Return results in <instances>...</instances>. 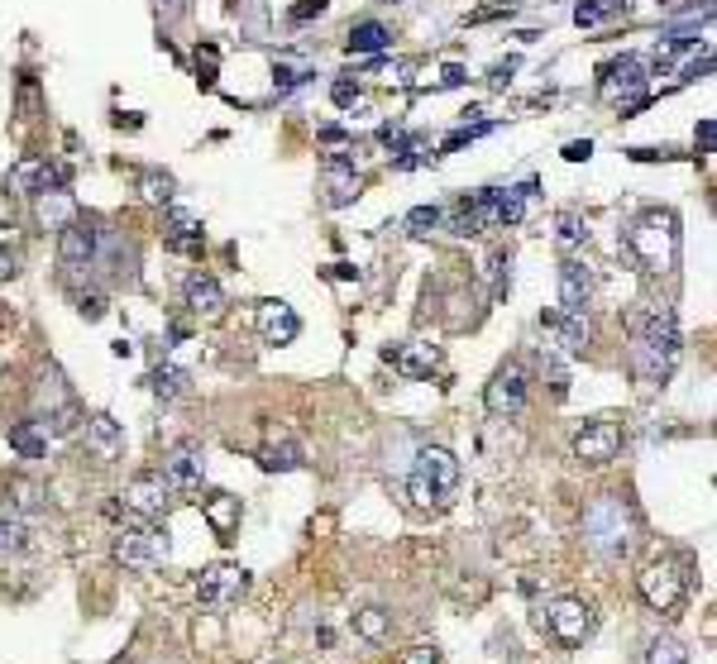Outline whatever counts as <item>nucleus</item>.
<instances>
[{
    "label": "nucleus",
    "mask_w": 717,
    "mask_h": 664,
    "mask_svg": "<svg viewBox=\"0 0 717 664\" xmlns=\"http://www.w3.org/2000/svg\"><path fill=\"white\" fill-rule=\"evenodd\" d=\"M201 473H206V459H201L196 445H177V450L163 459V478H168V488L192 493V488H201Z\"/></svg>",
    "instance_id": "a211bd4d"
},
{
    "label": "nucleus",
    "mask_w": 717,
    "mask_h": 664,
    "mask_svg": "<svg viewBox=\"0 0 717 664\" xmlns=\"http://www.w3.org/2000/svg\"><path fill=\"white\" fill-rule=\"evenodd\" d=\"M10 450H20L24 459H39V454L48 450L44 421H20V426H10Z\"/></svg>",
    "instance_id": "a878e982"
},
{
    "label": "nucleus",
    "mask_w": 717,
    "mask_h": 664,
    "mask_svg": "<svg viewBox=\"0 0 717 664\" xmlns=\"http://www.w3.org/2000/svg\"><path fill=\"white\" fill-rule=\"evenodd\" d=\"M182 297H187V306H192L196 316H206V321H216L220 311H225V292H220V282L211 278V273H192L187 287H182Z\"/></svg>",
    "instance_id": "412c9836"
},
{
    "label": "nucleus",
    "mask_w": 717,
    "mask_h": 664,
    "mask_svg": "<svg viewBox=\"0 0 717 664\" xmlns=\"http://www.w3.org/2000/svg\"><path fill=\"white\" fill-rule=\"evenodd\" d=\"M617 10H627V0H579V5H574V20L584 24V29H593V24H603L608 15H617Z\"/></svg>",
    "instance_id": "c85d7f7f"
},
{
    "label": "nucleus",
    "mask_w": 717,
    "mask_h": 664,
    "mask_svg": "<svg viewBox=\"0 0 717 664\" xmlns=\"http://www.w3.org/2000/svg\"><path fill=\"white\" fill-rule=\"evenodd\" d=\"M259 335L268 344H292L302 335V321H297V311L287 306V301H259Z\"/></svg>",
    "instance_id": "dca6fc26"
},
{
    "label": "nucleus",
    "mask_w": 717,
    "mask_h": 664,
    "mask_svg": "<svg viewBox=\"0 0 717 664\" xmlns=\"http://www.w3.org/2000/svg\"><path fill=\"white\" fill-rule=\"evenodd\" d=\"M617 445H622V426L617 421H593L574 435V459L584 464H612L617 459Z\"/></svg>",
    "instance_id": "f8f14e48"
},
{
    "label": "nucleus",
    "mask_w": 717,
    "mask_h": 664,
    "mask_svg": "<svg viewBox=\"0 0 717 664\" xmlns=\"http://www.w3.org/2000/svg\"><path fill=\"white\" fill-rule=\"evenodd\" d=\"M20 545H24V521H15L0 507V550H20Z\"/></svg>",
    "instance_id": "c9c22d12"
},
{
    "label": "nucleus",
    "mask_w": 717,
    "mask_h": 664,
    "mask_svg": "<svg viewBox=\"0 0 717 664\" xmlns=\"http://www.w3.org/2000/svg\"><path fill=\"white\" fill-rule=\"evenodd\" d=\"M713 139H717V125L713 120H703V125H698V144H703V149H713Z\"/></svg>",
    "instance_id": "c03bdc74"
},
{
    "label": "nucleus",
    "mask_w": 717,
    "mask_h": 664,
    "mask_svg": "<svg viewBox=\"0 0 717 664\" xmlns=\"http://www.w3.org/2000/svg\"><path fill=\"white\" fill-rule=\"evenodd\" d=\"M82 445H87V454L96 464H110V459H120V450H125V430H120L115 416L96 411V416H87V426H82Z\"/></svg>",
    "instance_id": "ddd939ff"
},
{
    "label": "nucleus",
    "mask_w": 717,
    "mask_h": 664,
    "mask_svg": "<svg viewBox=\"0 0 717 664\" xmlns=\"http://www.w3.org/2000/svg\"><path fill=\"white\" fill-rule=\"evenodd\" d=\"M627 254L646 273H674V263H679V220H674V211L636 215L627 230Z\"/></svg>",
    "instance_id": "f257e3e1"
},
{
    "label": "nucleus",
    "mask_w": 717,
    "mask_h": 664,
    "mask_svg": "<svg viewBox=\"0 0 717 664\" xmlns=\"http://www.w3.org/2000/svg\"><path fill=\"white\" fill-rule=\"evenodd\" d=\"M115 559L125 569L149 574V569H158L168 559V536H158V531H125V536L115 540Z\"/></svg>",
    "instance_id": "1a4fd4ad"
},
{
    "label": "nucleus",
    "mask_w": 717,
    "mask_h": 664,
    "mask_svg": "<svg viewBox=\"0 0 717 664\" xmlns=\"http://www.w3.org/2000/svg\"><path fill=\"white\" fill-rule=\"evenodd\" d=\"M388 43H392V29L378 20H364L349 29V53H383Z\"/></svg>",
    "instance_id": "393cba45"
},
{
    "label": "nucleus",
    "mask_w": 717,
    "mask_h": 664,
    "mask_svg": "<svg viewBox=\"0 0 717 664\" xmlns=\"http://www.w3.org/2000/svg\"><path fill=\"white\" fill-rule=\"evenodd\" d=\"M110 664H130V660H110Z\"/></svg>",
    "instance_id": "a18cd8bd"
},
{
    "label": "nucleus",
    "mask_w": 717,
    "mask_h": 664,
    "mask_svg": "<svg viewBox=\"0 0 717 664\" xmlns=\"http://www.w3.org/2000/svg\"><path fill=\"white\" fill-rule=\"evenodd\" d=\"M359 187H364V177L354 172V163H349L345 153H330V158H326V172H321V192H326V206H330V211H345L349 201L359 196Z\"/></svg>",
    "instance_id": "9b49d317"
},
{
    "label": "nucleus",
    "mask_w": 717,
    "mask_h": 664,
    "mask_svg": "<svg viewBox=\"0 0 717 664\" xmlns=\"http://www.w3.org/2000/svg\"><path fill=\"white\" fill-rule=\"evenodd\" d=\"M330 96H335V106L345 110V106H354V96H359V86H349V82H335V91H330Z\"/></svg>",
    "instance_id": "58836bf2"
},
{
    "label": "nucleus",
    "mask_w": 717,
    "mask_h": 664,
    "mask_svg": "<svg viewBox=\"0 0 717 664\" xmlns=\"http://www.w3.org/2000/svg\"><path fill=\"white\" fill-rule=\"evenodd\" d=\"M483 407L493 411V416H517L526 411V368L517 359H507V364L493 373V383L483 392Z\"/></svg>",
    "instance_id": "39448f33"
},
{
    "label": "nucleus",
    "mask_w": 717,
    "mask_h": 664,
    "mask_svg": "<svg viewBox=\"0 0 717 664\" xmlns=\"http://www.w3.org/2000/svg\"><path fill=\"white\" fill-rule=\"evenodd\" d=\"M545 631L560 645H584L593 631V607L584 598H555L545 607Z\"/></svg>",
    "instance_id": "20e7f679"
},
{
    "label": "nucleus",
    "mask_w": 717,
    "mask_h": 664,
    "mask_svg": "<svg viewBox=\"0 0 717 664\" xmlns=\"http://www.w3.org/2000/svg\"><path fill=\"white\" fill-rule=\"evenodd\" d=\"M383 359L397 364V373H407V378H431L435 368H440V349H435V344L412 340V344H402V349H388Z\"/></svg>",
    "instance_id": "aec40b11"
},
{
    "label": "nucleus",
    "mask_w": 717,
    "mask_h": 664,
    "mask_svg": "<svg viewBox=\"0 0 717 664\" xmlns=\"http://www.w3.org/2000/svg\"><path fill=\"white\" fill-rule=\"evenodd\" d=\"M139 187H144L149 201H173V177H168V172H144Z\"/></svg>",
    "instance_id": "f704fd0d"
},
{
    "label": "nucleus",
    "mask_w": 717,
    "mask_h": 664,
    "mask_svg": "<svg viewBox=\"0 0 717 664\" xmlns=\"http://www.w3.org/2000/svg\"><path fill=\"white\" fill-rule=\"evenodd\" d=\"M416 478L421 483H431L440 497H450L455 493V483H459V459L450 450H440V445H431V450H421L416 454Z\"/></svg>",
    "instance_id": "4468645a"
},
{
    "label": "nucleus",
    "mask_w": 717,
    "mask_h": 664,
    "mask_svg": "<svg viewBox=\"0 0 717 664\" xmlns=\"http://www.w3.org/2000/svg\"><path fill=\"white\" fill-rule=\"evenodd\" d=\"M579 244H588V225L579 211H565L560 215V249H579Z\"/></svg>",
    "instance_id": "2f4dec72"
},
{
    "label": "nucleus",
    "mask_w": 717,
    "mask_h": 664,
    "mask_svg": "<svg viewBox=\"0 0 717 664\" xmlns=\"http://www.w3.org/2000/svg\"><path fill=\"white\" fill-rule=\"evenodd\" d=\"M636 593L646 598L651 612H674V607L684 602V593H689V564L679 555L651 559V564L636 574Z\"/></svg>",
    "instance_id": "f03ea898"
},
{
    "label": "nucleus",
    "mask_w": 717,
    "mask_h": 664,
    "mask_svg": "<svg viewBox=\"0 0 717 664\" xmlns=\"http://www.w3.org/2000/svg\"><path fill=\"white\" fill-rule=\"evenodd\" d=\"M201 516L211 521V531H216L220 540H230L239 531V497H230V493L201 497Z\"/></svg>",
    "instance_id": "4be33fe9"
},
{
    "label": "nucleus",
    "mask_w": 717,
    "mask_h": 664,
    "mask_svg": "<svg viewBox=\"0 0 717 664\" xmlns=\"http://www.w3.org/2000/svg\"><path fill=\"white\" fill-rule=\"evenodd\" d=\"M306 77H311V72H287V67H283V72H278V96H283V91H292V86H302Z\"/></svg>",
    "instance_id": "a19ab883"
},
{
    "label": "nucleus",
    "mask_w": 717,
    "mask_h": 664,
    "mask_svg": "<svg viewBox=\"0 0 717 664\" xmlns=\"http://www.w3.org/2000/svg\"><path fill=\"white\" fill-rule=\"evenodd\" d=\"M646 82H651V72H646V63H641V58H631V53L603 67V96L622 101V106H641V91H646Z\"/></svg>",
    "instance_id": "6e6552de"
},
{
    "label": "nucleus",
    "mask_w": 717,
    "mask_h": 664,
    "mask_svg": "<svg viewBox=\"0 0 717 664\" xmlns=\"http://www.w3.org/2000/svg\"><path fill=\"white\" fill-rule=\"evenodd\" d=\"M168 225H173V235H168V249H173V254H201V220H196L192 211L173 206V211H168Z\"/></svg>",
    "instance_id": "5701e85b"
},
{
    "label": "nucleus",
    "mask_w": 717,
    "mask_h": 664,
    "mask_svg": "<svg viewBox=\"0 0 717 664\" xmlns=\"http://www.w3.org/2000/svg\"><path fill=\"white\" fill-rule=\"evenodd\" d=\"M39 220H44L48 230H63L67 220H77V201H72V192H63V187L39 192Z\"/></svg>",
    "instance_id": "b1692460"
},
{
    "label": "nucleus",
    "mask_w": 717,
    "mask_h": 664,
    "mask_svg": "<svg viewBox=\"0 0 717 664\" xmlns=\"http://www.w3.org/2000/svg\"><path fill=\"white\" fill-rule=\"evenodd\" d=\"M593 297V273H588L579 258L560 263V311H584Z\"/></svg>",
    "instance_id": "6ab92c4d"
},
{
    "label": "nucleus",
    "mask_w": 717,
    "mask_h": 664,
    "mask_svg": "<svg viewBox=\"0 0 717 664\" xmlns=\"http://www.w3.org/2000/svg\"><path fill=\"white\" fill-rule=\"evenodd\" d=\"M96 249H101V230H96L91 220H82V215H77V220H67L63 239H58V254H63V263H72V268H77V263H91V258H96Z\"/></svg>",
    "instance_id": "f3484780"
},
{
    "label": "nucleus",
    "mask_w": 717,
    "mask_h": 664,
    "mask_svg": "<svg viewBox=\"0 0 717 664\" xmlns=\"http://www.w3.org/2000/svg\"><path fill=\"white\" fill-rule=\"evenodd\" d=\"M407 497H412V507H416V512H435V507L445 502V497L435 493L431 483H421L416 473H412V478H407Z\"/></svg>",
    "instance_id": "473e14b6"
},
{
    "label": "nucleus",
    "mask_w": 717,
    "mask_h": 664,
    "mask_svg": "<svg viewBox=\"0 0 717 664\" xmlns=\"http://www.w3.org/2000/svg\"><path fill=\"white\" fill-rule=\"evenodd\" d=\"M120 497H125V512L130 516H139V521H158V516L168 512V502H173V488H168L163 473H139Z\"/></svg>",
    "instance_id": "423d86ee"
},
{
    "label": "nucleus",
    "mask_w": 717,
    "mask_h": 664,
    "mask_svg": "<svg viewBox=\"0 0 717 664\" xmlns=\"http://www.w3.org/2000/svg\"><path fill=\"white\" fill-rule=\"evenodd\" d=\"M77 311H82L87 321H101V316H106V297H101V292H91V297H77Z\"/></svg>",
    "instance_id": "4c0bfd02"
},
{
    "label": "nucleus",
    "mask_w": 717,
    "mask_h": 664,
    "mask_svg": "<svg viewBox=\"0 0 717 664\" xmlns=\"http://www.w3.org/2000/svg\"><path fill=\"white\" fill-rule=\"evenodd\" d=\"M259 464L268 473H287V469H302V450L292 440H268L259 450Z\"/></svg>",
    "instance_id": "bb28decb"
},
{
    "label": "nucleus",
    "mask_w": 717,
    "mask_h": 664,
    "mask_svg": "<svg viewBox=\"0 0 717 664\" xmlns=\"http://www.w3.org/2000/svg\"><path fill=\"white\" fill-rule=\"evenodd\" d=\"M646 664H689V650L684 641H674V636H655L646 645Z\"/></svg>",
    "instance_id": "c756f323"
},
{
    "label": "nucleus",
    "mask_w": 717,
    "mask_h": 664,
    "mask_svg": "<svg viewBox=\"0 0 717 664\" xmlns=\"http://www.w3.org/2000/svg\"><path fill=\"white\" fill-rule=\"evenodd\" d=\"M584 536L598 555H627L631 545V512L622 497H598L584 512Z\"/></svg>",
    "instance_id": "7ed1b4c3"
},
{
    "label": "nucleus",
    "mask_w": 717,
    "mask_h": 664,
    "mask_svg": "<svg viewBox=\"0 0 717 664\" xmlns=\"http://www.w3.org/2000/svg\"><path fill=\"white\" fill-rule=\"evenodd\" d=\"M63 182H67V168L48 163V158H20V163L10 168V177H5V187L20 196H39V192H48V187H63Z\"/></svg>",
    "instance_id": "9d476101"
},
{
    "label": "nucleus",
    "mask_w": 717,
    "mask_h": 664,
    "mask_svg": "<svg viewBox=\"0 0 717 664\" xmlns=\"http://www.w3.org/2000/svg\"><path fill=\"white\" fill-rule=\"evenodd\" d=\"M149 387L158 392V397H168V402H173V397L187 392V373H182V368H158V373L149 378Z\"/></svg>",
    "instance_id": "7c9ffc66"
},
{
    "label": "nucleus",
    "mask_w": 717,
    "mask_h": 664,
    "mask_svg": "<svg viewBox=\"0 0 717 664\" xmlns=\"http://www.w3.org/2000/svg\"><path fill=\"white\" fill-rule=\"evenodd\" d=\"M588 153H593V144L584 139V144H569V149H565V158H569V163H584Z\"/></svg>",
    "instance_id": "37998d69"
},
{
    "label": "nucleus",
    "mask_w": 717,
    "mask_h": 664,
    "mask_svg": "<svg viewBox=\"0 0 717 664\" xmlns=\"http://www.w3.org/2000/svg\"><path fill=\"white\" fill-rule=\"evenodd\" d=\"M244 588H249V574L239 564H211L196 579V598H201V607H230V602L244 598Z\"/></svg>",
    "instance_id": "0eeeda50"
},
{
    "label": "nucleus",
    "mask_w": 717,
    "mask_h": 664,
    "mask_svg": "<svg viewBox=\"0 0 717 664\" xmlns=\"http://www.w3.org/2000/svg\"><path fill=\"white\" fill-rule=\"evenodd\" d=\"M326 5H330V0H302V5L292 10V20H311V15H321Z\"/></svg>",
    "instance_id": "ea45409f"
},
{
    "label": "nucleus",
    "mask_w": 717,
    "mask_h": 664,
    "mask_svg": "<svg viewBox=\"0 0 717 664\" xmlns=\"http://www.w3.org/2000/svg\"><path fill=\"white\" fill-rule=\"evenodd\" d=\"M10 493L20 497L24 507H39V488H34V483H15V488H10Z\"/></svg>",
    "instance_id": "79ce46f5"
},
{
    "label": "nucleus",
    "mask_w": 717,
    "mask_h": 664,
    "mask_svg": "<svg viewBox=\"0 0 717 664\" xmlns=\"http://www.w3.org/2000/svg\"><path fill=\"white\" fill-rule=\"evenodd\" d=\"M440 220H445V211H440V206H416V211L407 215V230H412V235H431Z\"/></svg>",
    "instance_id": "72a5a7b5"
},
{
    "label": "nucleus",
    "mask_w": 717,
    "mask_h": 664,
    "mask_svg": "<svg viewBox=\"0 0 717 664\" xmlns=\"http://www.w3.org/2000/svg\"><path fill=\"white\" fill-rule=\"evenodd\" d=\"M383 5H397V0H383Z\"/></svg>",
    "instance_id": "49530a36"
},
{
    "label": "nucleus",
    "mask_w": 717,
    "mask_h": 664,
    "mask_svg": "<svg viewBox=\"0 0 717 664\" xmlns=\"http://www.w3.org/2000/svg\"><path fill=\"white\" fill-rule=\"evenodd\" d=\"M354 631H359L369 645H383L392 636V622H388L383 607H364V612H354Z\"/></svg>",
    "instance_id": "cd10ccee"
},
{
    "label": "nucleus",
    "mask_w": 717,
    "mask_h": 664,
    "mask_svg": "<svg viewBox=\"0 0 717 664\" xmlns=\"http://www.w3.org/2000/svg\"><path fill=\"white\" fill-rule=\"evenodd\" d=\"M397 664H440V650L435 645H412V650H402Z\"/></svg>",
    "instance_id": "e433bc0d"
},
{
    "label": "nucleus",
    "mask_w": 717,
    "mask_h": 664,
    "mask_svg": "<svg viewBox=\"0 0 717 664\" xmlns=\"http://www.w3.org/2000/svg\"><path fill=\"white\" fill-rule=\"evenodd\" d=\"M541 325L555 335V344L565 349V354H584L588 349V335H593V325H588V311H545Z\"/></svg>",
    "instance_id": "2eb2a0df"
}]
</instances>
